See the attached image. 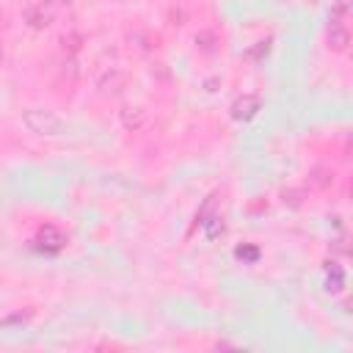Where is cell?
I'll return each instance as SVG.
<instances>
[{
  "instance_id": "obj_1",
  "label": "cell",
  "mask_w": 353,
  "mask_h": 353,
  "mask_svg": "<svg viewBox=\"0 0 353 353\" xmlns=\"http://www.w3.org/2000/svg\"><path fill=\"white\" fill-rule=\"evenodd\" d=\"M22 121H25V127H28L30 132H36V135H61V132H63L61 116H55L52 110H44V108H30V110H25Z\"/></svg>"
},
{
  "instance_id": "obj_2",
  "label": "cell",
  "mask_w": 353,
  "mask_h": 353,
  "mask_svg": "<svg viewBox=\"0 0 353 353\" xmlns=\"http://www.w3.org/2000/svg\"><path fill=\"white\" fill-rule=\"evenodd\" d=\"M331 44H334V50H345L347 47V30L339 28V25H334L331 28Z\"/></svg>"
},
{
  "instance_id": "obj_3",
  "label": "cell",
  "mask_w": 353,
  "mask_h": 353,
  "mask_svg": "<svg viewBox=\"0 0 353 353\" xmlns=\"http://www.w3.org/2000/svg\"><path fill=\"white\" fill-rule=\"evenodd\" d=\"M132 110H135V113H130V108H124V124H127V127H130V124H132V127H138V124L143 121L141 108H132Z\"/></svg>"
},
{
  "instance_id": "obj_4",
  "label": "cell",
  "mask_w": 353,
  "mask_h": 353,
  "mask_svg": "<svg viewBox=\"0 0 353 353\" xmlns=\"http://www.w3.org/2000/svg\"><path fill=\"white\" fill-rule=\"evenodd\" d=\"M0 61H3V47H0Z\"/></svg>"
}]
</instances>
